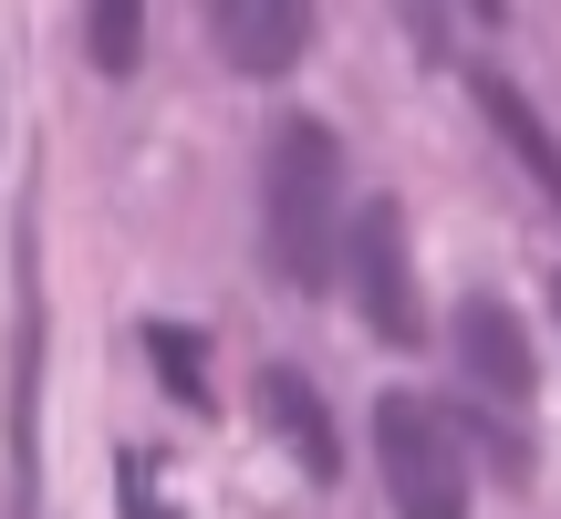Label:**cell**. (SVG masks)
I'll list each match as a JSON object with an SVG mask.
<instances>
[{
	"label": "cell",
	"instance_id": "obj_10",
	"mask_svg": "<svg viewBox=\"0 0 561 519\" xmlns=\"http://www.w3.org/2000/svg\"><path fill=\"white\" fill-rule=\"evenodd\" d=\"M115 478H125V519H178V509L157 499V458H125Z\"/></svg>",
	"mask_w": 561,
	"mask_h": 519
},
{
	"label": "cell",
	"instance_id": "obj_7",
	"mask_svg": "<svg viewBox=\"0 0 561 519\" xmlns=\"http://www.w3.org/2000/svg\"><path fill=\"white\" fill-rule=\"evenodd\" d=\"M468 94H479V115L500 125V146L530 166V187H541V198L561 208V146H551V125L530 115V94H520V83H500V73H468Z\"/></svg>",
	"mask_w": 561,
	"mask_h": 519
},
{
	"label": "cell",
	"instance_id": "obj_4",
	"mask_svg": "<svg viewBox=\"0 0 561 519\" xmlns=\"http://www.w3.org/2000/svg\"><path fill=\"white\" fill-rule=\"evenodd\" d=\"M208 42H219L229 73L280 83L301 53H312V0H208Z\"/></svg>",
	"mask_w": 561,
	"mask_h": 519
},
{
	"label": "cell",
	"instance_id": "obj_3",
	"mask_svg": "<svg viewBox=\"0 0 561 519\" xmlns=\"http://www.w3.org/2000/svg\"><path fill=\"white\" fill-rule=\"evenodd\" d=\"M343 270H354V312L375 343H426V301H416V260H405V208L364 198L354 240H343Z\"/></svg>",
	"mask_w": 561,
	"mask_h": 519
},
{
	"label": "cell",
	"instance_id": "obj_6",
	"mask_svg": "<svg viewBox=\"0 0 561 519\" xmlns=\"http://www.w3.org/2000/svg\"><path fill=\"white\" fill-rule=\"evenodd\" d=\"M250 405H261V426H271V437H280V447L301 458V478H322V488L343 478V437H333V416H322L312 374H291V364H261Z\"/></svg>",
	"mask_w": 561,
	"mask_h": 519
},
{
	"label": "cell",
	"instance_id": "obj_2",
	"mask_svg": "<svg viewBox=\"0 0 561 519\" xmlns=\"http://www.w3.org/2000/svg\"><path fill=\"white\" fill-rule=\"evenodd\" d=\"M375 478H385L396 519H468V447L426 395L375 405Z\"/></svg>",
	"mask_w": 561,
	"mask_h": 519
},
{
	"label": "cell",
	"instance_id": "obj_11",
	"mask_svg": "<svg viewBox=\"0 0 561 519\" xmlns=\"http://www.w3.org/2000/svg\"><path fill=\"white\" fill-rule=\"evenodd\" d=\"M458 11L479 21V32H500V21H510V0H458Z\"/></svg>",
	"mask_w": 561,
	"mask_h": 519
},
{
	"label": "cell",
	"instance_id": "obj_8",
	"mask_svg": "<svg viewBox=\"0 0 561 519\" xmlns=\"http://www.w3.org/2000/svg\"><path fill=\"white\" fill-rule=\"evenodd\" d=\"M83 53L104 83H125L146 62V0H83Z\"/></svg>",
	"mask_w": 561,
	"mask_h": 519
},
{
	"label": "cell",
	"instance_id": "obj_1",
	"mask_svg": "<svg viewBox=\"0 0 561 519\" xmlns=\"http://www.w3.org/2000/svg\"><path fill=\"white\" fill-rule=\"evenodd\" d=\"M261 229H271V270L291 291H333L343 270V146L322 115H280L271 125V166H261Z\"/></svg>",
	"mask_w": 561,
	"mask_h": 519
},
{
	"label": "cell",
	"instance_id": "obj_12",
	"mask_svg": "<svg viewBox=\"0 0 561 519\" xmlns=\"http://www.w3.org/2000/svg\"><path fill=\"white\" fill-rule=\"evenodd\" d=\"M551 312H561V280H551Z\"/></svg>",
	"mask_w": 561,
	"mask_h": 519
},
{
	"label": "cell",
	"instance_id": "obj_9",
	"mask_svg": "<svg viewBox=\"0 0 561 519\" xmlns=\"http://www.w3.org/2000/svg\"><path fill=\"white\" fill-rule=\"evenodd\" d=\"M136 343H146V364H157V384H167V395H178V405H208V364H198L208 343L187 333V322H146Z\"/></svg>",
	"mask_w": 561,
	"mask_h": 519
},
{
	"label": "cell",
	"instance_id": "obj_5",
	"mask_svg": "<svg viewBox=\"0 0 561 519\" xmlns=\"http://www.w3.org/2000/svg\"><path fill=\"white\" fill-rule=\"evenodd\" d=\"M458 374L479 384V395H500V405L530 395V333H520L510 301H489V291L458 301Z\"/></svg>",
	"mask_w": 561,
	"mask_h": 519
}]
</instances>
